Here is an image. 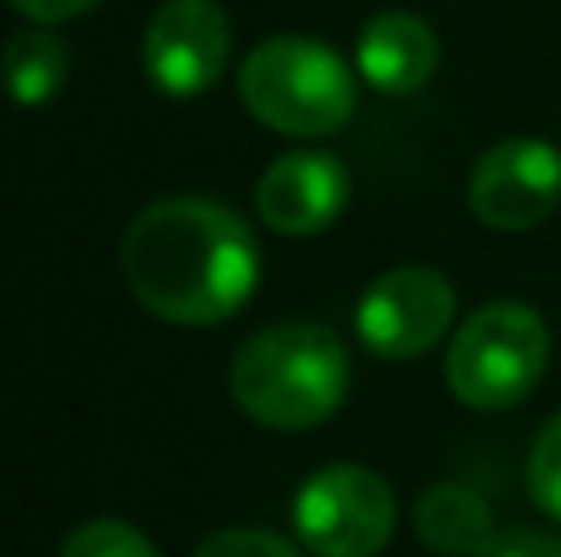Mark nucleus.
I'll use <instances>...</instances> for the list:
<instances>
[{
    "mask_svg": "<svg viewBox=\"0 0 561 557\" xmlns=\"http://www.w3.org/2000/svg\"><path fill=\"white\" fill-rule=\"evenodd\" d=\"M128 292L168 326H222L252 302L256 232L222 197L173 193L148 203L118 247Z\"/></svg>",
    "mask_w": 561,
    "mask_h": 557,
    "instance_id": "f257e3e1",
    "label": "nucleus"
},
{
    "mask_svg": "<svg viewBox=\"0 0 561 557\" xmlns=\"http://www.w3.org/2000/svg\"><path fill=\"white\" fill-rule=\"evenodd\" d=\"M227 390L266 430H316L350 395V345L320 321L266 326L237 345Z\"/></svg>",
    "mask_w": 561,
    "mask_h": 557,
    "instance_id": "f03ea898",
    "label": "nucleus"
},
{
    "mask_svg": "<svg viewBox=\"0 0 561 557\" xmlns=\"http://www.w3.org/2000/svg\"><path fill=\"white\" fill-rule=\"evenodd\" d=\"M237 94L262 128L290 138L340 134L355 114V69L310 35H266L237 69Z\"/></svg>",
    "mask_w": 561,
    "mask_h": 557,
    "instance_id": "7ed1b4c3",
    "label": "nucleus"
},
{
    "mask_svg": "<svg viewBox=\"0 0 561 557\" xmlns=\"http://www.w3.org/2000/svg\"><path fill=\"white\" fill-rule=\"evenodd\" d=\"M552 361V331L527 302H488L448 345V390L468 410H513L537 390Z\"/></svg>",
    "mask_w": 561,
    "mask_h": 557,
    "instance_id": "20e7f679",
    "label": "nucleus"
},
{
    "mask_svg": "<svg viewBox=\"0 0 561 557\" xmlns=\"http://www.w3.org/2000/svg\"><path fill=\"white\" fill-rule=\"evenodd\" d=\"M296 538L316 557H379L394 538V489L365 464H325L296 493Z\"/></svg>",
    "mask_w": 561,
    "mask_h": 557,
    "instance_id": "39448f33",
    "label": "nucleus"
},
{
    "mask_svg": "<svg viewBox=\"0 0 561 557\" xmlns=\"http://www.w3.org/2000/svg\"><path fill=\"white\" fill-rule=\"evenodd\" d=\"M458 296L434 266H394L365 286L355 306L359 345L379 361H419L454 326Z\"/></svg>",
    "mask_w": 561,
    "mask_h": 557,
    "instance_id": "423d86ee",
    "label": "nucleus"
},
{
    "mask_svg": "<svg viewBox=\"0 0 561 557\" xmlns=\"http://www.w3.org/2000/svg\"><path fill=\"white\" fill-rule=\"evenodd\" d=\"M232 65V20L217 0H163L144 30V75L158 94L197 99Z\"/></svg>",
    "mask_w": 561,
    "mask_h": 557,
    "instance_id": "0eeeda50",
    "label": "nucleus"
},
{
    "mask_svg": "<svg viewBox=\"0 0 561 557\" xmlns=\"http://www.w3.org/2000/svg\"><path fill=\"white\" fill-rule=\"evenodd\" d=\"M561 203V154L542 138H507L473 163L468 207L493 232H527Z\"/></svg>",
    "mask_w": 561,
    "mask_h": 557,
    "instance_id": "6e6552de",
    "label": "nucleus"
},
{
    "mask_svg": "<svg viewBox=\"0 0 561 557\" xmlns=\"http://www.w3.org/2000/svg\"><path fill=\"white\" fill-rule=\"evenodd\" d=\"M350 203V173L335 154L300 148V154L276 158L256 183V213L280 237H316L345 213Z\"/></svg>",
    "mask_w": 561,
    "mask_h": 557,
    "instance_id": "1a4fd4ad",
    "label": "nucleus"
},
{
    "mask_svg": "<svg viewBox=\"0 0 561 557\" xmlns=\"http://www.w3.org/2000/svg\"><path fill=\"white\" fill-rule=\"evenodd\" d=\"M355 69L379 94H419L438 69V35L414 10H385L365 20L355 45Z\"/></svg>",
    "mask_w": 561,
    "mask_h": 557,
    "instance_id": "9d476101",
    "label": "nucleus"
},
{
    "mask_svg": "<svg viewBox=\"0 0 561 557\" xmlns=\"http://www.w3.org/2000/svg\"><path fill=\"white\" fill-rule=\"evenodd\" d=\"M414 528H419V543L434 548L438 557H483L497 543L493 509L468 484H434V489L419 493Z\"/></svg>",
    "mask_w": 561,
    "mask_h": 557,
    "instance_id": "9b49d317",
    "label": "nucleus"
},
{
    "mask_svg": "<svg viewBox=\"0 0 561 557\" xmlns=\"http://www.w3.org/2000/svg\"><path fill=\"white\" fill-rule=\"evenodd\" d=\"M5 79H10V94L15 104H45L65 89L69 79V45L59 35H49L45 25L35 30H20L10 35L5 45Z\"/></svg>",
    "mask_w": 561,
    "mask_h": 557,
    "instance_id": "f8f14e48",
    "label": "nucleus"
},
{
    "mask_svg": "<svg viewBox=\"0 0 561 557\" xmlns=\"http://www.w3.org/2000/svg\"><path fill=\"white\" fill-rule=\"evenodd\" d=\"M59 557H163L134 523L124 519H89L65 538Z\"/></svg>",
    "mask_w": 561,
    "mask_h": 557,
    "instance_id": "ddd939ff",
    "label": "nucleus"
},
{
    "mask_svg": "<svg viewBox=\"0 0 561 557\" xmlns=\"http://www.w3.org/2000/svg\"><path fill=\"white\" fill-rule=\"evenodd\" d=\"M527 493H533V503L547 519L561 523V414H552L542 424V434L533 440V454H527Z\"/></svg>",
    "mask_w": 561,
    "mask_h": 557,
    "instance_id": "4468645a",
    "label": "nucleus"
},
{
    "mask_svg": "<svg viewBox=\"0 0 561 557\" xmlns=\"http://www.w3.org/2000/svg\"><path fill=\"white\" fill-rule=\"evenodd\" d=\"M193 557H306V553H300L296 543H286L280 533H266V528H222Z\"/></svg>",
    "mask_w": 561,
    "mask_h": 557,
    "instance_id": "2eb2a0df",
    "label": "nucleus"
},
{
    "mask_svg": "<svg viewBox=\"0 0 561 557\" xmlns=\"http://www.w3.org/2000/svg\"><path fill=\"white\" fill-rule=\"evenodd\" d=\"M483 557H561V538L537 528H517V533H503Z\"/></svg>",
    "mask_w": 561,
    "mask_h": 557,
    "instance_id": "dca6fc26",
    "label": "nucleus"
},
{
    "mask_svg": "<svg viewBox=\"0 0 561 557\" xmlns=\"http://www.w3.org/2000/svg\"><path fill=\"white\" fill-rule=\"evenodd\" d=\"M10 5L25 20H35V25H59V20H75L84 10H94L99 0H10Z\"/></svg>",
    "mask_w": 561,
    "mask_h": 557,
    "instance_id": "f3484780",
    "label": "nucleus"
}]
</instances>
